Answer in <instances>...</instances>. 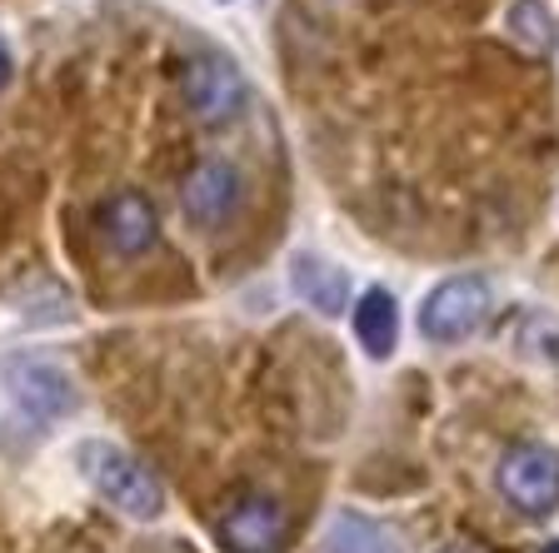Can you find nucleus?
<instances>
[{"label":"nucleus","mask_w":559,"mask_h":553,"mask_svg":"<svg viewBox=\"0 0 559 553\" xmlns=\"http://www.w3.org/2000/svg\"><path fill=\"white\" fill-rule=\"evenodd\" d=\"M75 464H81L85 484L116 508V514H126V519H135V524L160 519L165 489L140 454L120 449V444H105V438H85L81 449H75Z\"/></svg>","instance_id":"obj_1"},{"label":"nucleus","mask_w":559,"mask_h":553,"mask_svg":"<svg viewBox=\"0 0 559 553\" xmlns=\"http://www.w3.org/2000/svg\"><path fill=\"white\" fill-rule=\"evenodd\" d=\"M489 310H495V289L485 275H450L419 304V335L430 345H460L489 320Z\"/></svg>","instance_id":"obj_2"},{"label":"nucleus","mask_w":559,"mask_h":553,"mask_svg":"<svg viewBox=\"0 0 559 553\" xmlns=\"http://www.w3.org/2000/svg\"><path fill=\"white\" fill-rule=\"evenodd\" d=\"M500 498L524 519H549L559 508V449L549 444H510L495 469Z\"/></svg>","instance_id":"obj_3"},{"label":"nucleus","mask_w":559,"mask_h":553,"mask_svg":"<svg viewBox=\"0 0 559 553\" xmlns=\"http://www.w3.org/2000/svg\"><path fill=\"white\" fill-rule=\"evenodd\" d=\"M180 95H186V110L200 125H230L245 110V81L235 70V60L221 56V50H200V56L186 60Z\"/></svg>","instance_id":"obj_4"},{"label":"nucleus","mask_w":559,"mask_h":553,"mask_svg":"<svg viewBox=\"0 0 559 553\" xmlns=\"http://www.w3.org/2000/svg\"><path fill=\"white\" fill-rule=\"evenodd\" d=\"M5 389L11 399L25 409V419L35 424H56L75 409V380H70V369L56 364L46 354H11L5 359Z\"/></svg>","instance_id":"obj_5"},{"label":"nucleus","mask_w":559,"mask_h":553,"mask_svg":"<svg viewBox=\"0 0 559 553\" xmlns=\"http://www.w3.org/2000/svg\"><path fill=\"white\" fill-rule=\"evenodd\" d=\"M215 543L225 553H280L290 543V508L270 494H245L215 524Z\"/></svg>","instance_id":"obj_6"},{"label":"nucleus","mask_w":559,"mask_h":553,"mask_svg":"<svg viewBox=\"0 0 559 553\" xmlns=\"http://www.w3.org/2000/svg\"><path fill=\"white\" fill-rule=\"evenodd\" d=\"M235 205H240V175H235V165L200 160L195 170L180 180V209H186V219L200 225V230L225 225V219L235 215Z\"/></svg>","instance_id":"obj_7"},{"label":"nucleus","mask_w":559,"mask_h":553,"mask_svg":"<svg viewBox=\"0 0 559 553\" xmlns=\"http://www.w3.org/2000/svg\"><path fill=\"white\" fill-rule=\"evenodd\" d=\"M95 230H100V240L116 254H140L151 250L155 235H160V215H155V205L140 190H120V195H110L100 205Z\"/></svg>","instance_id":"obj_8"},{"label":"nucleus","mask_w":559,"mask_h":553,"mask_svg":"<svg viewBox=\"0 0 559 553\" xmlns=\"http://www.w3.org/2000/svg\"><path fill=\"white\" fill-rule=\"evenodd\" d=\"M290 285H295V294H300L310 310H320V314L349 310V279H345V269H335L330 260H320V254H310V250H300L290 260Z\"/></svg>","instance_id":"obj_9"},{"label":"nucleus","mask_w":559,"mask_h":553,"mask_svg":"<svg viewBox=\"0 0 559 553\" xmlns=\"http://www.w3.org/2000/svg\"><path fill=\"white\" fill-rule=\"evenodd\" d=\"M349 320H355V339H360V349H365L370 359H384L390 349H395L400 310H395V300H390L384 289H365Z\"/></svg>","instance_id":"obj_10"},{"label":"nucleus","mask_w":559,"mask_h":553,"mask_svg":"<svg viewBox=\"0 0 559 553\" xmlns=\"http://www.w3.org/2000/svg\"><path fill=\"white\" fill-rule=\"evenodd\" d=\"M325 553H400V543L384 524L365 519V514H335Z\"/></svg>","instance_id":"obj_11"},{"label":"nucleus","mask_w":559,"mask_h":553,"mask_svg":"<svg viewBox=\"0 0 559 553\" xmlns=\"http://www.w3.org/2000/svg\"><path fill=\"white\" fill-rule=\"evenodd\" d=\"M510 345L514 354L535 359V364H559V320L545 310H524L510 320Z\"/></svg>","instance_id":"obj_12"},{"label":"nucleus","mask_w":559,"mask_h":553,"mask_svg":"<svg viewBox=\"0 0 559 553\" xmlns=\"http://www.w3.org/2000/svg\"><path fill=\"white\" fill-rule=\"evenodd\" d=\"M504 25H510V35L520 40V50H530V56H545V50L555 46V15H549L545 0H514Z\"/></svg>","instance_id":"obj_13"},{"label":"nucleus","mask_w":559,"mask_h":553,"mask_svg":"<svg viewBox=\"0 0 559 553\" xmlns=\"http://www.w3.org/2000/svg\"><path fill=\"white\" fill-rule=\"evenodd\" d=\"M440 553H489L485 543H469V539H454V543H444Z\"/></svg>","instance_id":"obj_14"},{"label":"nucleus","mask_w":559,"mask_h":553,"mask_svg":"<svg viewBox=\"0 0 559 553\" xmlns=\"http://www.w3.org/2000/svg\"><path fill=\"white\" fill-rule=\"evenodd\" d=\"M5 85H11V50L0 46V91H5Z\"/></svg>","instance_id":"obj_15"},{"label":"nucleus","mask_w":559,"mask_h":553,"mask_svg":"<svg viewBox=\"0 0 559 553\" xmlns=\"http://www.w3.org/2000/svg\"><path fill=\"white\" fill-rule=\"evenodd\" d=\"M545 553H559V539H555V543H549V549H545Z\"/></svg>","instance_id":"obj_16"}]
</instances>
